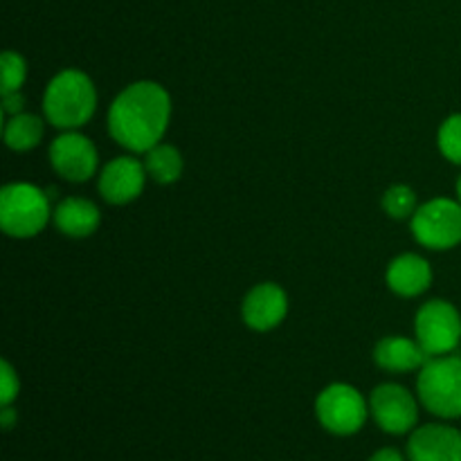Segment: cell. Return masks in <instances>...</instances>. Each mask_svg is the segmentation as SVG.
<instances>
[{"mask_svg": "<svg viewBox=\"0 0 461 461\" xmlns=\"http://www.w3.org/2000/svg\"><path fill=\"white\" fill-rule=\"evenodd\" d=\"M288 313V295L279 284L261 282L246 293L241 304L243 322L252 331H273Z\"/></svg>", "mask_w": 461, "mask_h": 461, "instance_id": "cell-11", "label": "cell"}, {"mask_svg": "<svg viewBox=\"0 0 461 461\" xmlns=\"http://www.w3.org/2000/svg\"><path fill=\"white\" fill-rule=\"evenodd\" d=\"M16 423H18L16 410H14L12 405H3V410H0V426H3V430H12Z\"/></svg>", "mask_w": 461, "mask_h": 461, "instance_id": "cell-24", "label": "cell"}, {"mask_svg": "<svg viewBox=\"0 0 461 461\" xmlns=\"http://www.w3.org/2000/svg\"><path fill=\"white\" fill-rule=\"evenodd\" d=\"M52 221L59 232L66 234V237L86 239L97 232L99 223H102V214H99V207L88 198L70 196L63 198L54 207Z\"/></svg>", "mask_w": 461, "mask_h": 461, "instance_id": "cell-15", "label": "cell"}, {"mask_svg": "<svg viewBox=\"0 0 461 461\" xmlns=\"http://www.w3.org/2000/svg\"><path fill=\"white\" fill-rule=\"evenodd\" d=\"M23 106H25V97H23L21 90L16 93H3V113L5 115H16V113H23Z\"/></svg>", "mask_w": 461, "mask_h": 461, "instance_id": "cell-22", "label": "cell"}, {"mask_svg": "<svg viewBox=\"0 0 461 461\" xmlns=\"http://www.w3.org/2000/svg\"><path fill=\"white\" fill-rule=\"evenodd\" d=\"M457 201L461 203V176H459V180H457Z\"/></svg>", "mask_w": 461, "mask_h": 461, "instance_id": "cell-25", "label": "cell"}, {"mask_svg": "<svg viewBox=\"0 0 461 461\" xmlns=\"http://www.w3.org/2000/svg\"><path fill=\"white\" fill-rule=\"evenodd\" d=\"M97 111V90L93 79L77 68L54 75L45 86V120L61 131H77L90 122Z\"/></svg>", "mask_w": 461, "mask_h": 461, "instance_id": "cell-2", "label": "cell"}, {"mask_svg": "<svg viewBox=\"0 0 461 461\" xmlns=\"http://www.w3.org/2000/svg\"><path fill=\"white\" fill-rule=\"evenodd\" d=\"M385 282L392 293L401 297H419L430 288L432 266L426 257L405 252L390 261L385 273Z\"/></svg>", "mask_w": 461, "mask_h": 461, "instance_id": "cell-13", "label": "cell"}, {"mask_svg": "<svg viewBox=\"0 0 461 461\" xmlns=\"http://www.w3.org/2000/svg\"><path fill=\"white\" fill-rule=\"evenodd\" d=\"M367 461H408V455H403L396 448H381L372 455Z\"/></svg>", "mask_w": 461, "mask_h": 461, "instance_id": "cell-23", "label": "cell"}, {"mask_svg": "<svg viewBox=\"0 0 461 461\" xmlns=\"http://www.w3.org/2000/svg\"><path fill=\"white\" fill-rule=\"evenodd\" d=\"M0 75H3L0 93H16V90H21L27 79L25 59L18 52H12V50L3 52V57H0Z\"/></svg>", "mask_w": 461, "mask_h": 461, "instance_id": "cell-20", "label": "cell"}, {"mask_svg": "<svg viewBox=\"0 0 461 461\" xmlns=\"http://www.w3.org/2000/svg\"><path fill=\"white\" fill-rule=\"evenodd\" d=\"M414 338L428 356L453 354L461 342V313L448 300H430L419 306Z\"/></svg>", "mask_w": 461, "mask_h": 461, "instance_id": "cell-6", "label": "cell"}, {"mask_svg": "<svg viewBox=\"0 0 461 461\" xmlns=\"http://www.w3.org/2000/svg\"><path fill=\"white\" fill-rule=\"evenodd\" d=\"M408 461H461V430L450 423H426L408 439Z\"/></svg>", "mask_w": 461, "mask_h": 461, "instance_id": "cell-12", "label": "cell"}, {"mask_svg": "<svg viewBox=\"0 0 461 461\" xmlns=\"http://www.w3.org/2000/svg\"><path fill=\"white\" fill-rule=\"evenodd\" d=\"M383 210L390 219L403 221L412 219L414 212L419 210L417 192L408 185H392L385 194H383Z\"/></svg>", "mask_w": 461, "mask_h": 461, "instance_id": "cell-18", "label": "cell"}, {"mask_svg": "<svg viewBox=\"0 0 461 461\" xmlns=\"http://www.w3.org/2000/svg\"><path fill=\"white\" fill-rule=\"evenodd\" d=\"M417 399L444 421L461 419V356H432L419 369Z\"/></svg>", "mask_w": 461, "mask_h": 461, "instance_id": "cell-4", "label": "cell"}, {"mask_svg": "<svg viewBox=\"0 0 461 461\" xmlns=\"http://www.w3.org/2000/svg\"><path fill=\"white\" fill-rule=\"evenodd\" d=\"M50 165L70 183H86L97 174L99 153L93 140L77 131H63L50 144Z\"/></svg>", "mask_w": 461, "mask_h": 461, "instance_id": "cell-9", "label": "cell"}, {"mask_svg": "<svg viewBox=\"0 0 461 461\" xmlns=\"http://www.w3.org/2000/svg\"><path fill=\"white\" fill-rule=\"evenodd\" d=\"M428 360L430 356L423 351L417 338L412 340L405 336H385L374 347V363L392 374L419 372Z\"/></svg>", "mask_w": 461, "mask_h": 461, "instance_id": "cell-14", "label": "cell"}, {"mask_svg": "<svg viewBox=\"0 0 461 461\" xmlns=\"http://www.w3.org/2000/svg\"><path fill=\"white\" fill-rule=\"evenodd\" d=\"M144 167H147V174L153 183L174 185L183 176L185 160L183 153L174 144L160 142L144 153Z\"/></svg>", "mask_w": 461, "mask_h": 461, "instance_id": "cell-17", "label": "cell"}, {"mask_svg": "<svg viewBox=\"0 0 461 461\" xmlns=\"http://www.w3.org/2000/svg\"><path fill=\"white\" fill-rule=\"evenodd\" d=\"M369 417L387 435H410L419 421V399L408 387L383 383L369 394Z\"/></svg>", "mask_w": 461, "mask_h": 461, "instance_id": "cell-8", "label": "cell"}, {"mask_svg": "<svg viewBox=\"0 0 461 461\" xmlns=\"http://www.w3.org/2000/svg\"><path fill=\"white\" fill-rule=\"evenodd\" d=\"M437 147L453 165H461V113L446 117L437 131Z\"/></svg>", "mask_w": 461, "mask_h": 461, "instance_id": "cell-19", "label": "cell"}, {"mask_svg": "<svg viewBox=\"0 0 461 461\" xmlns=\"http://www.w3.org/2000/svg\"><path fill=\"white\" fill-rule=\"evenodd\" d=\"M43 120L32 115V113H16V115H9L3 129L5 144L16 153L32 151L34 147H39L41 140H43Z\"/></svg>", "mask_w": 461, "mask_h": 461, "instance_id": "cell-16", "label": "cell"}, {"mask_svg": "<svg viewBox=\"0 0 461 461\" xmlns=\"http://www.w3.org/2000/svg\"><path fill=\"white\" fill-rule=\"evenodd\" d=\"M18 392H21V381H18V374L7 360H3L0 365V405H12L18 399Z\"/></svg>", "mask_w": 461, "mask_h": 461, "instance_id": "cell-21", "label": "cell"}, {"mask_svg": "<svg viewBox=\"0 0 461 461\" xmlns=\"http://www.w3.org/2000/svg\"><path fill=\"white\" fill-rule=\"evenodd\" d=\"M52 198L32 183H9L0 192V225L7 237L32 239L52 219Z\"/></svg>", "mask_w": 461, "mask_h": 461, "instance_id": "cell-3", "label": "cell"}, {"mask_svg": "<svg viewBox=\"0 0 461 461\" xmlns=\"http://www.w3.org/2000/svg\"><path fill=\"white\" fill-rule=\"evenodd\" d=\"M149 174L142 160L120 156L108 162L99 174V194L111 205H126L142 194Z\"/></svg>", "mask_w": 461, "mask_h": 461, "instance_id": "cell-10", "label": "cell"}, {"mask_svg": "<svg viewBox=\"0 0 461 461\" xmlns=\"http://www.w3.org/2000/svg\"><path fill=\"white\" fill-rule=\"evenodd\" d=\"M315 417L327 432L336 437H351L365 428L369 419V399L354 385L333 383L315 399Z\"/></svg>", "mask_w": 461, "mask_h": 461, "instance_id": "cell-5", "label": "cell"}, {"mask_svg": "<svg viewBox=\"0 0 461 461\" xmlns=\"http://www.w3.org/2000/svg\"><path fill=\"white\" fill-rule=\"evenodd\" d=\"M412 237L430 250H450L461 243V203L432 198L412 216Z\"/></svg>", "mask_w": 461, "mask_h": 461, "instance_id": "cell-7", "label": "cell"}, {"mask_svg": "<svg viewBox=\"0 0 461 461\" xmlns=\"http://www.w3.org/2000/svg\"><path fill=\"white\" fill-rule=\"evenodd\" d=\"M171 122V97L156 81L126 86L111 104L108 133L131 153H147L162 142Z\"/></svg>", "mask_w": 461, "mask_h": 461, "instance_id": "cell-1", "label": "cell"}]
</instances>
